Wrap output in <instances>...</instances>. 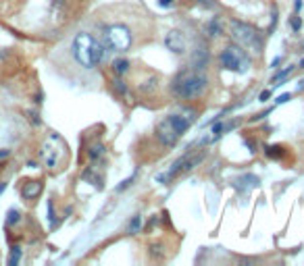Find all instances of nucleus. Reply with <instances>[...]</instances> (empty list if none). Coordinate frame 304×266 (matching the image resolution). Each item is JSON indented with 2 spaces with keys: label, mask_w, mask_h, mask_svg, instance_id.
I'll use <instances>...</instances> for the list:
<instances>
[{
  "label": "nucleus",
  "mask_w": 304,
  "mask_h": 266,
  "mask_svg": "<svg viewBox=\"0 0 304 266\" xmlns=\"http://www.w3.org/2000/svg\"><path fill=\"white\" fill-rule=\"evenodd\" d=\"M19 260H21V247H19V246H15V247H13V252H11V258H9V264L15 266Z\"/></svg>",
  "instance_id": "19"
},
{
  "label": "nucleus",
  "mask_w": 304,
  "mask_h": 266,
  "mask_svg": "<svg viewBox=\"0 0 304 266\" xmlns=\"http://www.w3.org/2000/svg\"><path fill=\"white\" fill-rule=\"evenodd\" d=\"M298 88H300V90H304V79H302V81L298 83Z\"/></svg>",
  "instance_id": "31"
},
{
  "label": "nucleus",
  "mask_w": 304,
  "mask_h": 266,
  "mask_svg": "<svg viewBox=\"0 0 304 266\" xmlns=\"http://www.w3.org/2000/svg\"><path fill=\"white\" fill-rule=\"evenodd\" d=\"M219 34H221V27H219V23H217V19H213V21L208 23V36L210 38H217Z\"/></svg>",
  "instance_id": "18"
},
{
  "label": "nucleus",
  "mask_w": 304,
  "mask_h": 266,
  "mask_svg": "<svg viewBox=\"0 0 304 266\" xmlns=\"http://www.w3.org/2000/svg\"><path fill=\"white\" fill-rule=\"evenodd\" d=\"M229 31H231V38L236 40V44L242 46V48H252L256 52L263 50V36H261V31H256L250 23L231 21Z\"/></svg>",
  "instance_id": "4"
},
{
  "label": "nucleus",
  "mask_w": 304,
  "mask_h": 266,
  "mask_svg": "<svg viewBox=\"0 0 304 266\" xmlns=\"http://www.w3.org/2000/svg\"><path fill=\"white\" fill-rule=\"evenodd\" d=\"M102 150H104V146H102V144H94V146H92L90 150H88V156H90V160H96L98 156L102 154Z\"/></svg>",
  "instance_id": "17"
},
{
  "label": "nucleus",
  "mask_w": 304,
  "mask_h": 266,
  "mask_svg": "<svg viewBox=\"0 0 304 266\" xmlns=\"http://www.w3.org/2000/svg\"><path fill=\"white\" fill-rule=\"evenodd\" d=\"M113 85H115V90H117V92H119V94H121V96H123V94H127V85H125V83H123L121 79H115V81H113Z\"/></svg>",
  "instance_id": "22"
},
{
  "label": "nucleus",
  "mask_w": 304,
  "mask_h": 266,
  "mask_svg": "<svg viewBox=\"0 0 304 266\" xmlns=\"http://www.w3.org/2000/svg\"><path fill=\"white\" fill-rule=\"evenodd\" d=\"M142 227H144V218L140 214H136V216H131V221L127 225V233L129 235H136V233L142 231Z\"/></svg>",
  "instance_id": "12"
},
{
  "label": "nucleus",
  "mask_w": 304,
  "mask_h": 266,
  "mask_svg": "<svg viewBox=\"0 0 304 266\" xmlns=\"http://www.w3.org/2000/svg\"><path fill=\"white\" fill-rule=\"evenodd\" d=\"M290 23H292V29H294V31H300V27H302V21H300V17H298V15H294V17L290 19Z\"/></svg>",
  "instance_id": "23"
},
{
  "label": "nucleus",
  "mask_w": 304,
  "mask_h": 266,
  "mask_svg": "<svg viewBox=\"0 0 304 266\" xmlns=\"http://www.w3.org/2000/svg\"><path fill=\"white\" fill-rule=\"evenodd\" d=\"M206 88H208V77L200 69H185L173 81V92L179 98H185V100L202 96Z\"/></svg>",
  "instance_id": "3"
},
{
  "label": "nucleus",
  "mask_w": 304,
  "mask_h": 266,
  "mask_svg": "<svg viewBox=\"0 0 304 266\" xmlns=\"http://www.w3.org/2000/svg\"><path fill=\"white\" fill-rule=\"evenodd\" d=\"M300 67H302V69H304V58H302V60H300Z\"/></svg>",
  "instance_id": "32"
},
{
  "label": "nucleus",
  "mask_w": 304,
  "mask_h": 266,
  "mask_svg": "<svg viewBox=\"0 0 304 266\" xmlns=\"http://www.w3.org/2000/svg\"><path fill=\"white\" fill-rule=\"evenodd\" d=\"M221 67L227 69V71H233V73H246L248 69H250V57H248L246 50L238 44L227 46V48L221 52Z\"/></svg>",
  "instance_id": "7"
},
{
  "label": "nucleus",
  "mask_w": 304,
  "mask_h": 266,
  "mask_svg": "<svg viewBox=\"0 0 304 266\" xmlns=\"http://www.w3.org/2000/svg\"><path fill=\"white\" fill-rule=\"evenodd\" d=\"M48 221L54 227V204H52V202H48Z\"/></svg>",
  "instance_id": "27"
},
{
  "label": "nucleus",
  "mask_w": 304,
  "mask_h": 266,
  "mask_svg": "<svg viewBox=\"0 0 304 266\" xmlns=\"http://www.w3.org/2000/svg\"><path fill=\"white\" fill-rule=\"evenodd\" d=\"M159 4L162 6V9H169V6L173 4V0H159Z\"/></svg>",
  "instance_id": "29"
},
{
  "label": "nucleus",
  "mask_w": 304,
  "mask_h": 266,
  "mask_svg": "<svg viewBox=\"0 0 304 266\" xmlns=\"http://www.w3.org/2000/svg\"><path fill=\"white\" fill-rule=\"evenodd\" d=\"M238 183H244V187H256V185H259V177H254V175H244Z\"/></svg>",
  "instance_id": "16"
},
{
  "label": "nucleus",
  "mask_w": 304,
  "mask_h": 266,
  "mask_svg": "<svg viewBox=\"0 0 304 266\" xmlns=\"http://www.w3.org/2000/svg\"><path fill=\"white\" fill-rule=\"evenodd\" d=\"M271 98V92L269 90H264V92H261V96H259V100L261 102H267V100Z\"/></svg>",
  "instance_id": "28"
},
{
  "label": "nucleus",
  "mask_w": 304,
  "mask_h": 266,
  "mask_svg": "<svg viewBox=\"0 0 304 266\" xmlns=\"http://www.w3.org/2000/svg\"><path fill=\"white\" fill-rule=\"evenodd\" d=\"M71 50H73L75 60L80 62L83 69H94L104 57V46L92 34H85V31H81V34H77L73 38Z\"/></svg>",
  "instance_id": "2"
},
{
  "label": "nucleus",
  "mask_w": 304,
  "mask_h": 266,
  "mask_svg": "<svg viewBox=\"0 0 304 266\" xmlns=\"http://www.w3.org/2000/svg\"><path fill=\"white\" fill-rule=\"evenodd\" d=\"M106 40L115 50L125 52L131 46V31L125 25H113L106 29Z\"/></svg>",
  "instance_id": "8"
},
{
  "label": "nucleus",
  "mask_w": 304,
  "mask_h": 266,
  "mask_svg": "<svg viewBox=\"0 0 304 266\" xmlns=\"http://www.w3.org/2000/svg\"><path fill=\"white\" fill-rule=\"evenodd\" d=\"M204 156H206V150H198V152H185L182 158H177L173 164H171V169L167 171V173H159L157 177H154V181H159V183H169L171 179H175L177 175H182L183 171H192L194 167H198V164L204 160Z\"/></svg>",
  "instance_id": "5"
},
{
  "label": "nucleus",
  "mask_w": 304,
  "mask_h": 266,
  "mask_svg": "<svg viewBox=\"0 0 304 266\" xmlns=\"http://www.w3.org/2000/svg\"><path fill=\"white\" fill-rule=\"evenodd\" d=\"M302 48H304V44H302Z\"/></svg>",
  "instance_id": "34"
},
{
  "label": "nucleus",
  "mask_w": 304,
  "mask_h": 266,
  "mask_svg": "<svg viewBox=\"0 0 304 266\" xmlns=\"http://www.w3.org/2000/svg\"><path fill=\"white\" fill-rule=\"evenodd\" d=\"M113 71H115L117 75H125V73L129 71V60H127V58H117V60L113 62Z\"/></svg>",
  "instance_id": "14"
},
{
  "label": "nucleus",
  "mask_w": 304,
  "mask_h": 266,
  "mask_svg": "<svg viewBox=\"0 0 304 266\" xmlns=\"http://www.w3.org/2000/svg\"><path fill=\"white\" fill-rule=\"evenodd\" d=\"M294 69H296V67H292V65H290V67H285V69H284V71H277L275 75H273V77H271V83H273V85H282V81L285 79V77L294 73Z\"/></svg>",
  "instance_id": "13"
},
{
  "label": "nucleus",
  "mask_w": 304,
  "mask_h": 266,
  "mask_svg": "<svg viewBox=\"0 0 304 266\" xmlns=\"http://www.w3.org/2000/svg\"><path fill=\"white\" fill-rule=\"evenodd\" d=\"M21 221V214H19V210H9V218H6V225H17Z\"/></svg>",
  "instance_id": "20"
},
{
  "label": "nucleus",
  "mask_w": 304,
  "mask_h": 266,
  "mask_svg": "<svg viewBox=\"0 0 304 266\" xmlns=\"http://www.w3.org/2000/svg\"><path fill=\"white\" fill-rule=\"evenodd\" d=\"M134 179H136V173H134V175H131L129 179H125V181H121L119 185H117V191H123V190H127V187H129L131 183H134Z\"/></svg>",
  "instance_id": "21"
},
{
  "label": "nucleus",
  "mask_w": 304,
  "mask_h": 266,
  "mask_svg": "<svg viewBox=\"0 0 304 266\" xmlns=\"http://www.w3.org/2000/svg\"><path fill=\"white\" fill-rule=\"evenodd\" d=\"M233 127H236V123H233V121H229V123H217L215 125V127H213V133H215V135H213V139H210V142H215V139H219L221 135H223V133H227L229 129H233Z\"/></svg>",
  "instance_id": "11"
},
{
  "label": "nucleus",
  "mask_w": 304,
  "mask_h": 266,
  "mask_svg": "<svg viewBox=\"0 0 304 266\" xmlns=\"http://www.w3.org/2000/svg\"><path fill=\"white\" fill-rule=\"evenodd\" d=\"M277 27V9H273V21H271V27H269V34H273Z\"/></svg>",
  "instance_id": "25"
},
{
  "label": "nucleus",
  "mask_w": 304,
  "mask_h": 266,
  "mask_svg": "<svg viewBox=\"0 0 304 266\" xmlns=\"http://www.w3.org/2000/svg\"><path fill=\"white\" fill-rule=\"evenodd\" d=\"M11 152L9 150H0V160H2V158H6V156H9Z\"/></svg>",
  "instance_id": "30"
},
{
  "label": "nucleus",
  "mask_w": 304,
  "mask_h": 266,
  "mask_svg": "<svg viewBox=\"0 0 304 266\" xmlns=\"http://www.w3.org/2000/svg\"><path fill=\"white\" fill-rule=\"evenodd\" d=\"M196 114L198 113L194 111V108H185L183 113H173V114H169L167 119H162L157 127V137L161 139V144L167 148L175 146L179 142V137L196 121Z\"/></svg>",
  "instance_id": "1"
},
{
  "label": "nucleus",
  "mask_w": 304,
  "mask_h": 266,
  "mask_svg": "<svg viewBox=\"0 0 304 266\" xmlns=\"http://www.w3.org/2000/svg\"><path fill=\"white\" fill-rule=\"evenodd\" d=\"M40 191H42V183L40 181H27L25 185H23L21 195L25 200H32V198H36V195H40Z\"/></svg>",
  "instance_id": "10"
},
{
  "label": "nucleus",
  "mask_w": 304,
  "mask_h": 266,
  "mask_svg": "<svg viewBox=\"0 0 304 266\" xmlns=\"http://www.w3.org/2000/svg\"><path fill=\"white\" fill-rule=\"evenodd\" d=\"M54 2H57V4H59V2H63V0H54Z\"/></svg>",
  "instance_id": "33"
},
{
  "label": "nucleus",
  "mask_w": 304,
  "mask_h": 266,
  "mask_svg": "<svg viewBox=\"0 0 304 266\" xmlns=\"http://www.w3.org/2000/svg\"><path fill=\"white\" fill-rule=\"evenodd\" d=\"M198 4L204 6V9H215V6H217L215 0H198Z\"/></svg>",
  "instance_id": "24"
},
{
  "label": "nucleus",
  "mask_w": 304,
  "mask_h": 266,
  "mask_svg": "<svg viewBox=\"0 0 304 266\" xmlns=\"http://www.w3.org/2000/svg\"><path fill=\"white\" fill-rule=\"evenodd\" d=\"M287 100H292V94H282V96L275 100V104H285Z\"/></svg>",
  "instance_id": "26"
},
{
  "label": "nucleus",
  "mask_w": 304,
  "mask_h": 266,
  "mask_svg": "<svg viewBox=\"0 0 304 266\" xmlns=\"http://www.w3.org/2000/svg\"><path fill=\"white\" fill-rule=\"evenodd\" d=\"M264 154H267L269 158L277 160V158H282V156H284V148L282 146H267V148H264Z\"/></svg>",
  "instance_id": "15"
},
{
  "label": "nucleus",
  "mask_w": 304,
  "mask_h": 266,
  "mask_svg": "<svg viewBox=\"0 0 304 266\" xmlns=\"http://www.w3.org/2000/svg\"><path fill=\"white\" fill-rule=\"evenodd\" d=\"M165 46H167V50H171V52L183 54L185 48H188V42H185V38H183L182 31L173 29V31H169V34L165 36Z\"/></svg>",
  "instance_id": "9"
},
{
  "label": "nucleus",
  "mask_w": 304,
  "mask_h": 266,
  "mask_svg": "<svg viewBox=\"0 0 304 266\" xmlns=\"http://www.w3.org/2000/svg\"><path fill=\"white\" fill-rule=\"evenodd\" d=\"M65 154H67V146H65V142H63V137L57 135V133H52V135L42 144L40 158H42V162H44V167L57 169L59 164L63 162Z\"/></svg>",
  "instance_id": "6"
}]
</instances>
